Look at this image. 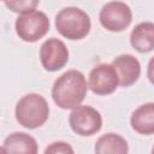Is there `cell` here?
Returning a JSON list of instances; mask_svg holds the SVG:
<instances>
[{"label":"cell","instance_id":"obj_1","mask_svg":"<svg viewBox=\"0 0 154 154\" xmlns=\"http://www.w3.org/2000/svg\"><path fill=\"white\" fill-rule=\"evenodd\" d=\"M88 84L78 70H69L59 76L52 87V99L63 109H72L85 99Z\"/></svg>","mask_w":154,"mask_h":154},{"label":"cell","instance_id":"obj_2","mask_svg":"<svg viewBox=\"0 0 154 154\" xmlns=\"http://www.w3.org/2000/svg\"><path fill=\"white\" fill-rule=\"evenodd\" d=\"M16 120L29 130L42 126L49 117V106L46 99L36 93L24 95L14 108Z\"/></svg>","mask_w":154,"mask_h":154},{"label":"cell","instance_id":"obj_3","mask_svg":"<svg viewBox=\"0 0 154 154\" xmlns=\"http://www.w3.org/2000/svg\"><path fill=\"white\" fill-rule=\"evenodd\" d=\"M57 31L67 40L84 38L91 28L90 17L79 7L70 6L60 10L55 16Z\"/></svg>","mask_w":154,"mask_h":154},{"label":"cell","instance_id":"obj_4","mask_svg":"<svg viewBox=\"0 0 154 154\" xmlns=\"http://www.w3.org/2000/svg\"><path fill=\"white\" fill-rule=\"evenodd\" d=\"M51 28V22L46 13L32 10L22 13L17 17L14 23L16 34L25 42H36L42 38Z\"/></svg>","mask_w":154,"mask_h":154},{"label":"cell","instance_id":"obj_5","mask_svg":"<svg viewBox=\"0 0 154 154\" xmlns=\"http://www.w3.org/2000/svg\"><path fill=\"white\" fill-rule=\"evenodd\" d=\"M71 130L79 136H91L102 128V117L100 112L88 105H78L72 108L69 116Z\"/></svg>","mask_w":154,"mask_h":154},{"label":"cell","instance_id":"obj_6","mask_svg":"<svg viewBox=\"0 0 154 154\" xmlns=\"http://www.w3.org/2000/svg\"><path fill=\"white\" fill-rule=\"evenodd\" d=\"M100 24L108 31L120 32L132 22V11L123 1H109L102 6L99 14Z\"/></svg>","mask_w":154,"mask_h":154},{"label":"cell","instance_id":"obj_7","mask_svg":"<svg viewBox=\"0 0 154 154\" xmlns=\"http://www.w3.org/2000/svg\"><path fill=\"white\" fill-rule=\"evenodd\" d=\"M40 61L42 67L49 72L63 69L69 61V49L66 45L55 37L46 40L40 48Z\"/></svg>","mask_w":154,"mask_h":154},{"label":"cell","instance_id":"obj_8","mask_svg":"<svg viewBox=\"0 0 154 154\" xmlns=\"http://www.w3.org/2000/svg\"><path fill=\"white\" fill-rule=\"evenodd\" d=\"M118 85V77L111 64H99L89 72L88 88L96 95H109Z\"/></svg>","mask_w":154,"mask_h":154},{"label":"cell","instance_id":"obj_9","mask_svg":"<svg viewBox=\"0 0 154 154\" xmlns=\"http://www.w3.org/2000/svg\"><path fill=\"white\" fill-rule=\"evenodd\" d=\"M111 65L117 73L118 84L120 87L128 88L135 84L140 78L141 64L132 54H120L112 60Z\"/></svg>","mask_w":154,"mask_h":154},{"label":"cell","instance_id":"obj_10","mask_svg":"<svg viewBox=\"0 0 154 154\" xmlns=\"http://www.w3.org/2000/svg\"><path fill=\"white\" fill-rule=\"evenodd\" d=\"M130 124L134 131L141 135L154 134V103L147 102L137 107L130 118Z\"/></svg>","mask_w":154,"mask_h":154},{"label":"cell","instance_id":"obj_11","mask_svg":"<svg viewBox=\"0 0 154 154\" xmlns=\"http://www.w3.org/2000/svg\"><path fill=\"white\" fill-rule=\"evenodd\" d=\"M2 148L5 153L19 154H36L38 152L36 140L26 132H12L5 140Z\"/></svg>","mask_w":154,"mask_h":154},{"label":"cell","instance_id":"obj_12","mask_svg":"<svg viewBox=\"0 0 154 154\" xmlns=\"http://www.w3.org/2000/svg\"><path fill=\"white\" fill-rule=\"evenodd\" d=\"M130 43L140 53L152 52L154 48V24L152 22L137 24L130 34Z\"/></svg>","mask_w":154,"mask_h":154},{"label":"cell","instance_id":"obj_13","mask_svg":"<svg viewBox=\"0 0 154 154\" xmlns=\"http://www.w3.org/2000/svg\"><path fill=\"white\" fill-rule=\"evenodd\" d=\"M94 152L97 154H126L129 152V146L126 140L120 135L108 132L97 138Z\"/></svg>","mask_w":154,"mask_h":154},{"label":"cell","instance_id":"obj_14","mask_svg":"<svg viewBox=\"0 0 154 154\" xmlns=\"http://www.w3.org/2000/svg\"><path fill=\"white\" fill-rule=\"evenodd\" d=\"M6 7L18 14L32 11L37 7L40 0H4Z\"/></svg>","mask_w":154,"mask_h":154},{"label":"cell","instance_id":"obj_15","mask_svg":"<svg viewBox=\"0 0 154 154\" xmlns=\"http://www.w3.org/2000/svg\"><path fill=\"white\" fill-rule=\"evenodd\" d=\"M57 153H63V154L73 153V149L69 143L63 142V141L53 142L45 149V154H57Z\"/></svg>","mask_w":154,"mask_h":154},{"label":"cell","instance_id":"obj_16","mask_svg":"<svg viewBox=\"0 0 154 154\" xmlns=\"http://www.w3.org/2000/svg\"><path fill=\"white\" fill-rule=\"evenodd\" d=\"M0 153H5V149L2 147H0Z\"/></svg>","mask_w":154,"mask_h":154},{"label":"cell","instance_id":"obj_17","mask_svg":"<svg viewBox=\"0 0 154 154\" xmlns=\"http://www.w3.org/2000/svg\"><path fill=\"white\" fill-rule=\"evenodd\" d=\"M0 1H1V0H0ZM2 1H4V0H2Z\"/></svg>","mask_w":154,"mask_h":154}]
</instances>
